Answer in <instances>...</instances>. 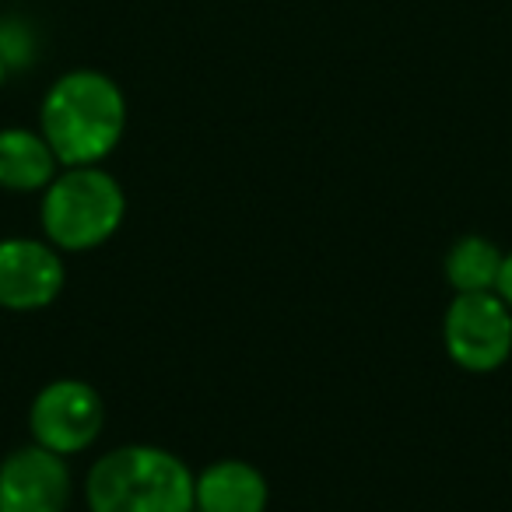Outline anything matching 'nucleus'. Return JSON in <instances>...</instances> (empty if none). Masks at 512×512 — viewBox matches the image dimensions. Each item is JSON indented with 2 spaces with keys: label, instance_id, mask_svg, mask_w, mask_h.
I'll return each instance as SVG.
<instances>
[{
  "label": "nucleus",
  "instance_id": "9d476101",
  "mask_svg": "<svg viewBox=\"0 0 512 512\" xmlns=\"http://www.w3.org/2000/svg\"><path fill=\"white\" fill-rule=\"evenodd\" d=\"M505 253L484 235H467L446 256V281L456 288V295L474 292H498Z\"/></svg>",
  "mask_w": 512,
  "mask_h": 512
},
{
  "label": "nucleus",
  "instance_id": "f03ea898",
  "mask_svg": "<svg viewBox=\"0 0 512 512\" xmlns=\"http://www.w3.org/2000/svg\"><path fill=\"white\" fill-rule=\"evenodd\" d=\"M197 474L162 446H120L88 470L92 512H197Z\"/></svg>",
  "mask_w": 512,
  "mask_h": 512
},
{
  "label": "nucleus",
  "instance_id": "ddd939ff",
  "mask_svg": "<svg viewBox=\"0 0 512 512\" xmlns=\"http://www.w3.org/2000/svg\"><path fill=\"white\" fill-rule=\"evenodd\" d=\"M4 78H8V67H4V60H0V85H4Z\"/></svg>",
  "mask_w": 512,
  "mask_h": 512
},
{
  "label": "nucleus",
  "instance_id": "1a4fd4ad",
  "mask_svg": "<svg viewBox=\"0 0 512 512\" xmlns=\"http://www.w3.org/2000/svg\"><path fill=\"white\" fill-rule=\"evenodd\" d=\"M60 162L50 141L39 130L4 127L0 130V186L15 193L46 190L57 176Z\"/></svg>",
  "mask_w": 512,
  "mask_h": 512
},
{
  "label": "nucleus",
  "instance_id": "0eeeda50",
  "mask_svg": "<svg viewBox=\"0 0 512 512\" xmlns=\"http://www.w3.org/2000/svg\"><path fill=\"white\" fill-rule=\"evenodd\" d=\"M71 498L67 460L39 442L0 463V512H64Z\"/></svg>",
  "mask_w": 512,
  "mask_h": 512
},
{
  "label": "nucleus",
  "instance_id": "9b49d317",
  "mask_svg": "<svg viewBox=\"0 0 512 512\" xmlns=\"http://www.w3.org/2000/svg\"><path fill=\"white\" fill-rule=\"evenodd\" d=\"M36 57L32 53V39L29 32H25V25L18 22H0V60H4V67H25L29 60Z\"/></svg>",
  "mask_w": 512,
  "mask_h": 512
},
{
  "label": "nucleus",
  "instance_id": "7ed1b4c3",
  "mask_svg": "<svg viewBox=\"0 0 512 512\" xmlns=\"http://www.w3.org/2000/svg\"><path fill=\"white\" fill-rule=\"evenodd\" d=\"M127 197L123 186L99 165H67L43 190L46 242L67 253H85L109 242L123 225Z\"/></svg>",
  "mask_w": 512,
  "mask_h": 512
},
{
  "label": "nucleus",
  "instance_id": "6e6552de",
  "mask_svg": "<svg viewBox=\"0 0 512 512\" xmlns=\"http://www.w3.org/2000/svg\"><path fill=\"white\" fill-rule=\"evenodd\" d=\"M267 498V477L246 460H214L193 484L197 512H264Z\"/></svg>",
  "mask_w": 512,
  "mask_h": 512
},
{
  "label": "nucleus",
  "instance_id": "f257e3e1",
  "mask_svg": "<svg viewBox=\"0 0 512 512\" xmlns=\"http://www.w3.org/2000/svg\"><path fill=\"white\" fill-rule=\"evenodd\" d=\"M127 130V99L102 71H67L50 85L39 109V134L50 141L57 162L99 165L116 151Z\"/></svg>",
  "mask_w": 512,
  "mask_h": 512
},
{
  "label": "nucleus",
  "instance_id": "20e7f679",
  "mask_svg": "<svg viewBox=\"0 0 512 512\" xmlns=\"http://www.w3.org/2000/svg\"><path fill=\"white\" fill-rule=\"evenodd\" d=\"M442 344L467 372H495L512 355V309L498 292L456 295L442 320Z\"/></svg>",
  "mask_w": 512,
  "mask_h": 512
},
{
  "label": "nucleus",
  "instance_id": "f8f14e48",
  "mask_svg": "<svg viewBox=\"0 0 512 512\" xmlns=\"http://www.w3.org/2000/svg\"><path fill=\"white\" fill-rule=\"evenodd\" d=\"M498 295H502L505 306L512 309V249L505 253V260H502V278H498Z\"/></svg>",
  "mask_w": 512,
  "mask_h": 512
},
{
  "label": "nucleus",
  "instance_id": "39448f33",
  "mask_svg": "<svg viewBox=\"0 0 512 512\" xmlns=\"http://www.w3.org/2000/svg\"><path fill=\"white\" fill-rule=\"evenodd\" d=\"M102 421V397L85 379H53L36 393L29 411L36 442L57 456H74L92 446L102 432Z\"/></svg>",
  "mask_w": 512,
  "mask_h": 512
},
{
  "label": "nucleus",
  "instance_id": "423d86ee",
  "mask_svg": "<svg viewBox=\"0 0 512 512\" xmlns=\"http://www.w3.org/2000/svg\"><path fill=\"white\" fill-rule=\"evenodd\" d=\"M64 264L53 242L0 239V306L11 313L43 309L64 292Z\"/></svg>",
  "mask_w": 512,
  "mask_h": 512
}]
</instances>
